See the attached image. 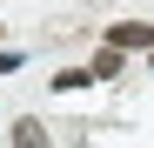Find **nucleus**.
I'll list each match as a JSON object with an SVG mask.
<instances>
[{
	"mask_svg": "<svg viewBox=\"0 0 154 148\" xmlns=\"http://www.w3.org/2000/svg\"><path fill=\"white\" fill-rule=\"evenodd\" d=\"M107 40L121 47V54H127V47H147V54H154V20H114Z\"/></svg>",
	"mask_w": 154,
	"mask_h": 148,
	"instance_id": "1",
	"label": "nucleus"
},
{
	"mask_svg": "<svg viewBox=\"0 0 154 148\" xmlns=\"http://www.w3.org/2000/svg\"><path fill=\"white\" fill-rule=\"evenodd\" d=\"M87 74H94V81H114V74H121V47H107V54H100Z\"/></svg>",
	"mask_w": 154,
	"mask_h": 148,
	"instance_id": "3",
	"label": "nucleus"
},
{
	"mask_svg": "<svg viewBox=\"0 0 154 148\" xmlns=\"http://www.w3.org/2000/svg\"><path fill=\"white\" fill-rule=\"evenodd\" d=\"M14 67H20V54H0V74H14Z\"/></svg>",
	"mask_w": 154,
	"mask_h": 148,
	"instance_id": "4",
	"label": "nucleus"
},
{
	"mask_svg": "<svg viewBox=\"0 0 154 148\" xmlns=\"http://www.w3.org/2000/svg\"><path fill=\"white\" fill-rule=\"evenodd\" d=\"M14 148H47V135H40V121H14Z\"/></svg>",
	"mask_w": 154,
	"mask_h": 148,
	"instance_id": "2",
	"label": "nucleus"
}]
</instances>
